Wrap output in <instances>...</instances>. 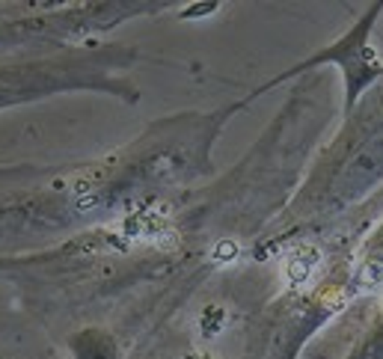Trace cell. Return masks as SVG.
<instances>
[{
  "instance_id": "cell-1",
  "label": "cell",
  "mask_w": 383,
  "mask_h": 359,
  "mask_svg": "<svg viewBox=\"0 0 383 359\" xmlns=\"http://www.w3.org/2000/svg\"><path fill=\"white\" fill-rule=\"evenodd\" d=\"M318 264V253H294L288 258V264H286V273L294 285H306L309 282V276H312V267Z\"/></svg>"
},
{
  "instance_id": "cell-2",
  "label": "cell",
  "mask_w": 383,
  "mask_h": 359,
  "mask_svg": "<svg viewBox=\"0 0 383 359\" xmlns=\"http://www.w3.org/2000/svg\"><path fill=\"white\" fill-rule=\"evenodd\" d=\"M235 253H238V246H235L232 241L217 244L214 246V262H235Z\"/></svg>"
}]
</instances>
